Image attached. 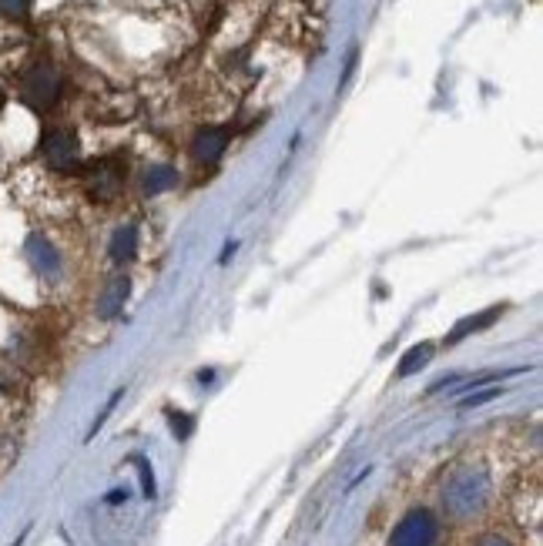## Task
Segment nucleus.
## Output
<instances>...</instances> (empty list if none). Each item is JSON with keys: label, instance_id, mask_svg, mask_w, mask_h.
I'll return each mask as SVG.
<instances>
[{"label": "nucleus", "instance_id": "2", "mask_svg": "<svg viewBox=\"0 0 543 546\" xmlns=\"http://www.w3.org/2000/svg\"><path fill=\"white\" fill-rule=\"evenodd\" d=\"M21 98L27 108L34 111H51L57 98H61V74L54 64H34L21 81Z\"/></svg>", "mask_w": 543, "mask_h": 546}, {"label": "nucleus", "instance_id": "13", "mask_svg": "<svg viewBox=\"0 0 543 546\" xmlns=\"http://www.w3.org/2000/svg\"><path fill=\"white\" fill-rule=\"evenodd\" d=\"M31 11V0H0V14L7 17H27Z\"/></svg>", "mask_w": 543, "mask_h": 546}, {"label": "nucleus", "instance_id": "5", "mask_svg": "<svg viewBox=\"0 0 543 546\" xmlns=\"http://www.w3.org/2000/svg\"><path fill=\"white\" fill-rule=\"evenodd\" d=\"M121 185H125V165L118 158H101L94 161L88 171V191L94 201H111L118 198Z\"/></svg>", "mask_w": 543, "mask_h": 546}, {"label": "nucleus", "instance_id": "8", "mask_svg": "<svg viewBox=\"0 0 543 546\" xmlns=\"http://www.w3.org/2000/svg\"><path fill=\"white\" fill-rule=\"evenodd\" d=\"M131 295V282L125 275H114V279L104 285L101 295H98V315L101 319H118L121 312H125V302Z\"/></svg>", "mask_w": 543, "mask_h": 546}, {"label": "nucleus", "instance_id": "10", "mask_svg": "<svg viewBox=\"0 0 543 546\" xmlns=\"http://www.w3.org/2000/svg\"><path fill=\"white\" fill-rule=\"evenodd\" d=\"M178 185V171L171 165H151L145 171V195H161Z\"/></svg>", "mask_w": 543, "mask_h": 546}, {"label": "nucleus", "instance_id": "1", "mask_svg": "<svg viewBox=\"0 0 543 546\" xmlns=\"http://www.w3.org/2000/svg\"><path fill=\"white\" fill-rule=\"evenodd\" d=\"M490 500V480L483 469H460V473L450 476V483L443 486V503L446 513L456 516V520H466V516H476Z\"/></svg>", "mask_w": 543, "mask_h": 546}, {"label": "nucleus", "instance_id": "15", "mask_svg": "<svg viewBox=\"0 0 543 546\" xmlns=\"http://www.w3.org/2000/svg\"><path fill=\"white\" fill-rule=\"evenodd\" d=\"M0 101H4V94H0Z\"/></svg>", "mask_w": 543, "mask_h": 546}, {"label": "nucleus", "instance_id": "6", "mask_svg": "<svg viewBox=\"0 0 543 546\" xmlns=\"http://www.w3.org/2000/svg\"><path fill=\"white\" fill-rule=\"evenodd\" d=\"M24 252H27V258H31V265H34L37 275H44V279H57V275H61V268H64L61 252H57V248L47 242L44 235H31V238H27Z\"/></svg>", "mask_w": 543, "mask_h": 546}, {"label": "nucleus", "instance_id": "7", "mask_svg": "<svg viewBox=\"0 0 543 546\" xmlns=\"http://www.w3.org/2000/svg\"><path fill=\"white\" fill-rule=\"evenodd\" d=\"M228 148V128H205L195 134V145H192V155L198 165H218Z\"/></svg>", "mask_w": 543, "mask_h": 546}, {"label": "nucleus", "instance_id": "12", "mask_svg": "<svg viewBox=\"0 0 543 546\" xmlns=\"http://www.w3.org/2000/svg\"><path fill=\"white\" fill-rule=\"evenodd\" d=\"M430 356H433V346H416V349H409L406 356H403V362H399V376H413L416 369H423L426 362H430Z\"/></svg>", "mask_w": 543, "mask_h": 546}, {"label": "nucleus", "instance_id": "9", "mask_svg": "<svg viewBox=\"0 0 543 546\" xmlns=\"http://www.w3.org/2000/svg\"><path fill=\"white\" fill-rule=\"evenodd\" d=\"M108 255H111V262H114V265H128L131 258L138 255V228H135V225L114 228L111 245H108Z\"/></svg>", "mask_w": 543, "mask_h": 546}, {"label": "nucleus", "instance_id": "14", "mask_svg": "<svg viewBox=\"0 0 543 546\" xmlns=\"http://www.w3.org/2000/svg\"><path fill=\"white\" fill-rule=\"evenodd\" d=\"M476 546H513L507 536H497V533H487V536H480L476 540Z\"/></svg>", "mask_w": 543, "mask_h": 546}, {"label": "nucleus", "instance_id": "4", "mask_svg": "<svg viewBox=\"0 0 543 546\" xmlns=\"http://www.w3.org/2000/svg\"><path fill=\"white\" fill-rule=\"evenodd\" d=\"M41 155L54 171H71L78 168L81 161V145H78V134L68 128H54L44 134L41 141Z\"/></svg>", "mask_w": 543, "mask_h": 546}, {"label": "nucleus", "instance_id": "3", "mask_svg": "<svg viewBox=\"0 0 543 546\" xmlns=\"http://www.w3.org/2000/svg\"><path fill=\"white\" fill-rule=\"evenodd\" d=\"M440 536V523L430 510H409L403 520L396 523L389 546H433Z\"/></svg>", "mask_w": 543, "mask_h": 546}, {"label": "nucleus", "instance_id": "11", "mask_svg": "<svg viewBox=\"0 0 543 546\" xmlns=\"http://www.w3.org/2000/svg\"><path fill=\"white\" fill-rule=\"evenodd\" d=\"M497 319H500V309H487V312L480 315V319H463V322L450 332V339H446V342H460L466 332H480V329H487V325H490V322H497Z\"/></svg>", "mask_w": 543, "mask_h": 546}]
</instances>
